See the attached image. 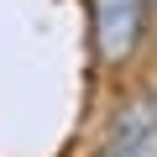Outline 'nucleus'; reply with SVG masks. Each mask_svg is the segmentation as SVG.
<instances>
[{"instance_id":"3","label":"nucleus","mask_w":157,"mask_h":157,"mask_svg":"<svg viewBox=\"0 0 157 157\" xmlns=\"http://www.w3.org/2000/svg\"><path fill=\"white\" fill-rule=\"evenodd\" d=\"M105 157H157V141H131V147H105Z\"/></svg>"},{"instance_id":"1","label":"nucleus","mask_w":157,"mask_h":157,"mask_svg":"<svg viewBox=\"0 0 157 157\" xmlns=\"http://www.w3.org/2000/svg\"><path fill=\"white\" fill-rule=\"evenodd\" d=\"M147 26V0H94V47L105 63H126Z\"/></svg>"},{"instance_id":"2","label":"nucleus","mask_w":157,"mask_h":157,"mask_svg":"<svg viewBox=\"0 0 157 157\" xmlns=\"http://www.w3.org/2000/svg\"><path fill=\"white\" fill-rule=\"evenodd\" d=\"M131 141H157V94H136L115 126H110V147H131Z\"/></svg>"}]
</instances>
